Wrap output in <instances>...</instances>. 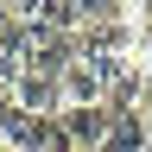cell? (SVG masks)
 <instances>
[{
	"mask_svg": "<svg viewBox=\"0 0 152 152\" xmlns=\"http://www.w3.org/2000/svg\"><path fill=\"white\" fill-rule=\"evenodd\" d=\"M114 76H121V64H102V57H70V70L57 76V89H64V108H108L114 95Z\"/></svg>",
	"mask_w": 152,
	"mask_h": 152,
	"instance_id": "6da1fadb",
	"label": "cell"
},
{
	"mask_svg": "<svg viewBox=\"0 0 152 152\" xmlns=\"http://www.w3.org/2000/svg\"><path fill=\"white\" fill-rule=\"evenodd\" d=\"M7 102H13L19 114L57 121V114H64V89H57V76H45V70H19V76H13V89H7Z\"/></svg>",
	"mask_w": 152,
	"mask_h": 152,
	"instance_id": "7a4b0ae2",
	"label": "cell"
},
{
	"mask_svg": "<svg viewBox=\"0 0 152 152\" xmlns=\"http://www.w3.org/2000/svg\"><path fill=\"white\" fill-rule=\"evenodd\" d=\"M108 108H114V114H140V121H152V64H146V57H127V64H121Z\"/></svg>",
	"mask_w": 152,
	"mask_h": 152,
	"instance_id": "3957f363",
	"label": "cell"
},
{
	"mask_svg": "<svg viewBox=\"0 0 152 152\" xmlns=\"http://www.w3.org/2000/svg\"><path fill=\"white\" fill-rule=\"evenodd\" d=\"M108 108H64L57 114V133H64V152H102L108 140Z\"/></svg>",
	"mask_w": 152,
	"mask_h": 152,
	"instance_id": "277c9868",
	"label": "cell"
},
{
	"mask_svg": "<svg viewBox=\"0 0 152 152\" xmlns=\"http://www.w3.org/2000/svg\"><path fill=\"white\" fill-rule=\"evenodd\" d=\"M108 114H114V108H108ZM102 152H152V121H140V114H114Z\"/></svg>",
	"mask_w": 152,
	"mask_h": 152,
	"instance_id": "5b68a950",
	"label": "cell"
},
{
	"mask_svg": "<svg viewBox=\"0 0 152 152\" xmlns=\"http://www.w3.org/2000/svg\"><path fill=\"white\" fill-rule=\"evenodd\" d=\"M140 57H146V64H152V32H140Z\"/></svg>",
	"mask_w": 152,
	"mask_h": 152,
	"instance_id": "8992f818",
	"label": "cell"
},
{
	"mask_svg": "<svg viewBox=\"0 0 152 152\" xmlns=\"http://www.w3.org/2000/svg\"><path fill=\"white\" fill-rule=\"evenodd\" d=\"M0 152H13V146H7V140H0Z\"/></svg>",
	"mask_w": 152,
	"mask_h": 152,
	"instance_id": "52a82bcc",
	"label": "cell"
}]
</instances>
